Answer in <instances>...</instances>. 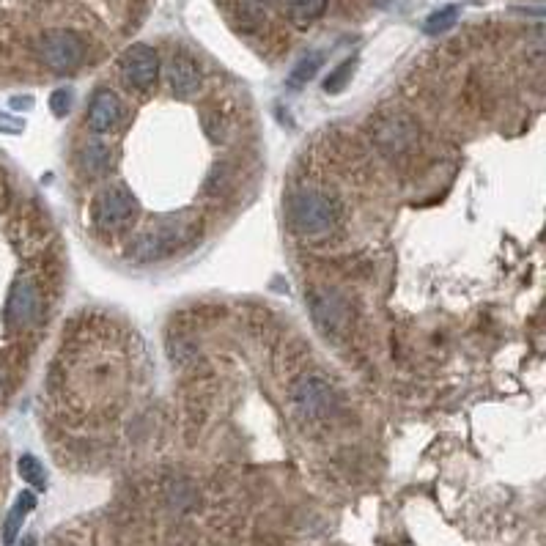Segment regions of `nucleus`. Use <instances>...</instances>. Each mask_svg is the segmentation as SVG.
<instances>
[{
  "label": "nucleus",
  "instance_id": "obj_13",
  "mask_svg": "<svg viewBox=\"0 0 546 546\" xmlns=\"http://www.w3.org/2000/svg\"><path fill=\"white\" fill-rule=\"evenodd\" d=\"M286 9L297 28H308L327 11V0H286Z\"/></svg>",
  "mask_w": 546,
  "mask_h": 546
},
{
  "label": "nucleus",
  "instance_id": "obj_5",
  "mask_svg": "<svg viewBox=\"0 0 546 546\" xmlns=\"http://www.w3.org/2000/svg\"><path fill=\"white\" fill-rule=\"evenodd\" d=\"M420 140V127L415 118L404 113H385L374 121V143L385 151L387 157L407 154Z\"/></svg>",
  "mask_w": 546,
  "mask_h": 546
},
{
  "label": "nucleus",
  "instance_id": "obj_11",
  "mask_svg": "<svg viewBox=\"0 0 546 546\" xmlns=\"http://www.w3.org/2000/svg\"><path fill=\"white\" fill-rule=\"evenodd\" d=\"M168 80L176 97H195L201 86H204V75L201 66L190 53H173L171 64H168Z\"/></svg>",
  "mask_w": 546,
  "mask_h": 546
},
{
  "label": "nucleus",
  "instance_id": "obj_10",
  "mask_svg": "<svg viewBox=\"0 0 546 546\" xmlns=\"http://www.w3.org/2000/svg\"><path fill=\"white\" fill-rule=\"evenodd\" d=\"M121 118H124L121 99L113 91H108V88L97 91L94 99H91V105H88V127H91V132L108 135V132H113L121 124Z\"/></svg>",
  "mask_w": 546,
  "mask_h": 546
},
{
  "label": "nucleus",
  "instance_id": "obj_8",
  "mask_svg": "<svg viewBox=\"0 0 546 546\" xmlns=\"http://www.w3.org/2000/svg\"><path fill=\"white\" fill-rule=\"evenodd\" d=\"M39 316V289L31 278H20L11 286L6 302V322L11 327H28Z\"/></svg>",
  "mask_w": 546,
  "mask_h": 546
},
{
  "label": "nucleus",
  "instance_id": "obj_18",
  "mask_svg": "<svg viewBox=\"0 0 546 546\" xmlns=\"http://www.w3.org/2000/svg\"><path fill=\"white\" fill-rule=\"evenodd\" d=\"M352 72L354 61L349 58V61H343L338 69H332V75L324 80V91H327V94H338V91H343V88L349 86V80H352Z\"/></svg>",
  "mask_w": 546,
  "mask_h": 546
},
{
  "label": "nucleus",
  "instance_id": "obj_15",
  "mask_svg": "<svg viewBox=\"0 0 546 546\" xmlns=\"http://www.w3.org/2000/svg\"><path fill=\"white\" fill-rule=\"evenodd\" d=\"M324 64V53H308V55H302L300 61H297V66L291 69V75H289V88H302V86H308L313 80V75L322 69Z\"/></svg>",
  "mask_w": 546,
  "mask_h": 546
},
{
  "label": "nucleus",
  "instance_id": "obj_14",
  "mask_svg": "<svg viewBox=\"0 0 546 546\" xmlns=\"http://www.w3.org/2000/svg\"><path fill=\"white\" fill-rule=\"evenodd\" d=\"M236 17L242 22L245 31H256L269 17V0H239Z\"/></svg>",
  "mask_w": 546,
  "mask_h": 546
},
{
  "label": "nucleus",
  "instance_id": "obj_19",
  "mask_svg": "<svg viewBox=\"0 0 546 546\" xmlns=\"http://www.w3.org/2000/svg\"><path fill=\"white\" fill-rule=\"evenodd\" d=\"M50 108H53L55 116H66L72 110V91L69 88H58L50 97Z\"/></svg>",
  "mask_w": 546,
  "mask_h": 546
},
{
  "label": "nucleus",
  "instance_id": "obj_21",
  "mask_svg": "<svg viewBox=\"0 0 546 546\" xmlns=\"http://www.w3.org/2000/svg\"><path fill=\"white\" fill-rule=\"evenodd\" d=\"M22 127H25V124H22L20 118L0 116V132H9V135H20Z\"/></svg>",
  "mask_w": 546,
  "mask_h": 546
},
{
  "label": "nucleus",
  "instance_id": "obj_7",
  "mask_svg": "<svg viewBox=\"0 0 546 546\" xmlns=\"http://www.w3.org/2000/svg\"><path fill=\"white\" fill-rule=\"evenodd\" d=\"M132 215H135V195L129 193L127 187H121V184L108 187L97 198V204H94V223L102 231L121 228V225L132 220Z\"/></svg>",
  "mask_w": 546,
  "mask_h": 546
},
{
  "label": "nucleus",
  "instance_id": "obj_17",
  "mask_svg": "<svg viewBox=\"0 0 546 546\" xmlns=\"http://www.w3.org/2000/svg\"><path fill=\"white\" fill-rule=\"evenodd\" d=\"M456 20H459V9H456V6H445V9H439L431 14L429 20H426V25H423V31L429 33V36H439V33L450 31V28L456 25Z\"/></svg>",
  "mask_w": 546,
  "mask_h": 546
},
{
  "label": "nucleus",
  "instance_id": "obj_6",
  "mask_svg": "<svg viewBox=\"0 0 546 546\" xmlns=\"http://www.w3.org/2000/svg\"><path fill=\"white\" fill-rule=\"evenodd\" d=\"M121 75L129 88L135 91H151L160 77V58L149 44H132L121 58Z\"/></svg>",
  "mask_w": 546,
  "mask_h": 546
},
{
  "label": "nucleus",
  "instance_id": "obj_3",
  "mask_svg": "<svg viewBox=\"0 0 546 546\" xmlns=\"http://www.w3.org/2000/svg\"><path fill=\"white\" fill-rule=\"evenodd\" d=\"M39 58L47 69H53L58 75H69L86 61V42L75 31L53 28V31L42 33V39H39Z\"/></svg>",
  "mask_w": 546,
  "mask_h": 546
},
{
  "label": "nucleus",
  "instance_id": "obj_23",
  "mask_svg": "<svg viewBox=\"0 0 546 546\" xmlns=\"http://www.w3.org/2000/svg\"><path fill=\"white\" fill-rule=\"evenodd\" d=\"M20 546H36V538H33V536H28V538H25V541H22Z\"/></svg>",
  "mask_w": 546,
  "mask_h": 546
},
{
  "label": "nucleus",
  "instance_id": "obj_12",
  "mask_svg": "<svg viewBox=\"0 0 546 546\" xmlns=\"http://www.w3.org/2000/svg\"><path fill=\"white\" fill-rule=\"evenodd\" d=\"M33 508H36V494L33 492H22L20 497L14 500L9 516H6V522H3V533H0L3 544L11 546L20 538L22 525H25V519H28V514H31Z\"/></svg>",
  "mask_w": 546,
  "mask_h": 546
},
{
  "label": "nucleus",
  "instance_id": "obj_1",
  "mask_svg": "<svg viewBox=\"0 0 546 546\" xmlns=\"http://www.w3.org/2000/svg\"><path fill=\"white\" fill-rule=\"evenodd\" d=\"M286 212H289V223L294 225V231L305 236L327 234L332 225L338 223V204L327 193L311 190V187L291 195Z\"/></svg>",
  "mask_w": 546,
  "mask_h": 546
},
{
  "label": "nucleus",
  "instance_id": "obj_2",
  "mask_svg": "<svg viewBox=\"0 0 546 546\" xmlns=\"http://www.w3.org/2000/svg\"><path fill=\"white\" fill-rule=\"evenodd\" d=\"M198 236V225L193 223H165L157 228H149L132 242L129 258L138 264H151V261H162V258L173 256L182 245H190Z\"/></svg>",
  "mask_w": 546,
  "mask_h": 546
},
{
  "label": "nucleus",
  "instance_id": "obj_9",
  "mask_svg": "<svg viewBox=\"0 0 546 546\" xmlns=\"http://www.w3.org/2000/svg\"><path fill=\"white\" fill-rule=\"evenodd\" d=\"M294 401H297V407L308 418H324L335 407V393H332V387L327 382H322V379L305 376L302 382L294 385Z\"/></svg>",
  "mask_w": 546,
  "mask_h": 546
},
{
  "label": "nucleus",
  "instance_id": "obj_4",
  "mask_svg": "<svg viewBox=\"0 0 546 546\" xmlns=\"http://www.w3.org/2000/svg\"><path fill=\"white\" fill-rule=\"evenodd\" d=\"M308 305H311V316L316 327L327 335V338H341L352 324V305L343 300L338 291L316 289L308 294Z\"/></svg>",
  "mask_w": 546,
  "mask_h": 546
},
{
  "label": "nucleus",
  "instance_id": "obj_16",
  "mask_svg": "<svg viewBox=\"0 0 546 546\" xmlns=\"http://www.w3.org/2000/svg\"><path fill=\"white\" fill-rule=\"evenodd\" d=\"M17 472H20V478L28 486H33V489H39V492H44L47 489V472H44L42 461L36 459V456H22L20 461H17Z\"/></svg>",
  "mask_w": 546,
  "mask_h": 546
},
{
  "label": "nucleus",
  "instance_id": "obj_22",
  "mask_svg": "<svg viewBox=\"0 0 546 546\" xmlns=\"http://www.w3.org/2000/svg\"><path fill=\"white\" fill-rule=\"evenodd\" d=\"M11 105H14V108H31L33 99H20V97H14V99H11Z\"/></svg>",
  "mask_w": 546,
  "mask_h": 546
},
{
  "label": "nucleus",
  "instance_id": "obj_20",
  "mask_svg": "<svg viewBox=\"0 0 546 546\" xmlns=\"http://www.w3.org/2000/svg\"><path fill=\"white\" fill-rule=\"evenodd\" d=\"M86 165L91 173H99L108 168V151L102 149V146H91L86 149Z\"/></svg>",
  "mask_w": 546,
  "mask_h": 546
}]
</instances>
